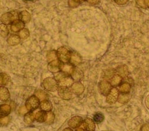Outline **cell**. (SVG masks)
<instances>
[{"label": "cell", "mask_w": 149, "mask_h": 131, "mask_svg": "<svg viewBox=\"0 0 149 131\" xmlns=\"http://www.w3.org/2000/svg\"><path fill=\"white\" fill-rule=\"evenodd\" d=\"M42 85L44 88L47 91H55L58 89V83L56 79L47 78L44 80Z\"/></svg>", "instance_id": "cell-1"}, {"label": "cell", "mask_w": 149, "mask_h": 131, "mask_svg": "<svg viewBox=\"0 0 149 131\" xmlns=\"http://www.w3.org/2000/svg\"><path fill=\"white\" fill-rule=\"evenodd\" d=\"M57 57L61 62L67 63L69 62L71 52L65 47H60L57 51Z\"/></svg>", "instance_id": "cell-2"}, {"label": "cell", "mask_w": 149, "mask_h": 131, "mask_svg": "<svg viewBox=\"0 0 149 131\" xmlns=\"http://www.w3.org/2000/svg\"><path fill=\"white\" fill-rule=\"evenodd\" d=\"M40 105V100L36 96H32L26 101V108L28 110H33L38 108Z\"/></svg>", "instance_id": "cell-3"}, {"label": "cell", "mask_w": 149, "mask_h": 131, "mask_svg": "<svg viewBox=\"0 0 149 131\" xmlns=\"http://www.w3.org/2000/svg\"><path fill=\"white\" fill-rule=\"evenodd\" d=\"M119 98V91L116 88H112L107 96L106 101L109 104L115 103Z\"/></svg>", "instance_id": "cell-4"}, {"label": "cell", "mask_w": 149, "mask_h": 131, "mask_svg": "<svg viewBox=\"0 0 149 131\" xmlns=\"http://www.w3.org/2000/svg\"><path fill=\"white\" fill-rule=\"evenodd\" d=\"M99 89L100 92L104 95H108L111 89V85L106 80H102L99 83Z\"/></svg>", "instance_id": "cell-5"}, {"label": "cell", "mask_w": 149, "mask_h": 131, "mask_svg": "<svg viewBox=\"0 0 149 131\" xmlns=\"http://www.w3.org/2000/svg\"><path fill=\"white\" fill-rule=\"evenodd\" d=\"M59 96L63 100H70L72 97L71 91L67 87H61L58 90Z\"/></svg>", "instance_id": "cell-6"}, {"label": "cell", "mask_w": 149, "mask_h": 131, "mask_svg": "<svg viewBox=\"0 0 149 131\" xmlns=\"http://www.w3.org/2000/svg\"><path fill=\"white\" fill-rule=\"evenodd\" d=\"M58 84L60 87H72V85L73 84V79L72 78L68 76V75H66L58 80Z\"/></svg>", "instance_id": "cell-7"}, {"label": "cell", "mask_w": 149, "mask_h": 131, "mask_svg": "<svg viewBox=\"0 0 149 131\" xmlns=\"http://www.w3.org/2000/svg\"><path fill=\"white\" fill-rule=\"evenodd\" d=\"M69 62L72 66H77L81 63L82 58L78 53L71 52Z\"/></svg>", "instance_id": "cell-8"}, {"label": "cell", "mask_w": 149, "mask_h": 131, "mask_svg": "<svg viewBox=\"0 0 149 131\" xmlns=\"http://www.w3.org/2000/svg\"><path fill=\"white\" fill-rule=\"evenodd\" d=\"M82 118L79 116H74L72 117L68 122V125L72 128H78L82 123Z\"/></svg>", "instance_id": "cell-9"}, {"label": "cell", "mask_w": 149, "mask_h": 131, "mask_svg": "<svg viewBox=\"0 0 149 131\" xmlns=\"http://www.w3.org/2000/svg\"><path fill=\"white\" fill-rule=\"evenodd\" d=\"M71 91L77 95H81L84 91V87L80 82H75L72 85Z\"/></svg>", "instance_id": "cell-10"}, {"label": "cell", "mask_w": 149, "mask_h": 131, "mask_svg": "<svg viewBox=\"0 0 149 131\" xmlns=\"http://www.w3.org/2000/svg\"><path fill=\"white\" fill-rule=\"evenodd\" d=\"M61 64L57 60H55L51 62H49L48 66V68L49 70L52 71V72L56 73L61 69Z\"/></svg>", "instance_id": "cell-11"}, {"label": "cell", "mask_w": 149, "mask_h": 131, "mask_svg": "<svg viewBox=\"0 0 149 131\" xmlns=\"http://www.w3.org/2000/svg\"><path fill=\"white\" fill-rule=\"evenodd\" d=\"M24 23L21 20H15L11 26V30L14 32H17L23 29Z\"/></svg>", "instance_id": "cell-12"}, {"label": "cell", "mask_w": 149, "mask_h": 131, "mask_svg": "<svg viewBox=\"0 0 149 131\" xmlns=\"http://www.w3.org/2000/svg\"><path fill=\"white\" fill-rule=\"evenodd\" d=\"M15 16L13 13H7L2 15L1 18V21L5 24H9L11 21H13L16 19Z\"/></svg>", "instance_id": "cell-13"}, {"label": "cell", "mask_w": 149, "mask_h": 131, "mask_svg": "<svg viewBox=\"0 0 149 131\" xmlns=\"http://www.w3.org/2000/svg\"><path fill=\"white\" fill-rule=\"evenodd\" d=\"M84 127L87 131H94L95 130V124L90 118H86L84 122Z\"/></svg>", "instance_id": "cell-14"}, {"label": "cell", "mask_w": 149, "mask_h": 131, "mask_svg": "<svg viewBox=\"0 0 149 131\" xmlns=\"http://www.w3.org/2000/svg\"><path fill=\"white\" fill-rule=\"evenodd\" d=\"M19 18L24 23H28L31 19V16L28 11L24 10L22 11L19 15Z\"/></svg>", "instance_id": "cell-15"}, {"label": "cell", "mask_w": 149, "mask_h": 131, "mask_svg": "<svg viewBox=\"0 0 149 131\" xmlns=\"http://www.w3.org/2000/svg\"><path fill=\"white\" fill-rule=\"evenodd\" d=\"M40 107L42 111L44 112H50V110L52 109V104L50 101H49L48 100H44L41 102Z\"/></svg>", "instance_id": "cell-16"}, {"label": "cell", "mask_w": 149, "mask_h": 131, "mask_svg": "<svg viewBox=\"0 0 149 131\" xmlns=\"http://www.w3.org/2000/svg\"><path fill=\"white\" fill-rule=\"evenodd\" d=\"M20 42V38L17 35H11L7 39V43L11 46L18 45Z\"/></svg>", "instance_id": "cell-17"}, {"label": "cell", "mask_w": 149, "mask_h": 131, "mask_svg": "<svg viewBox=\"0 0 149 131\" xmlns=\"http://www.w3.org/2000/svg\"><path fill=\"white\" fill-rule=\"evenodd\" d=\"M0 98L2 101H7L10 98V93L8 90L5 87H1L0 88Z\"/></svg>", "instance_id": "cell-18"}, {"label": "cell", "mask_w": 149, "mask_h": 131, "mask_svg": "<svg viewBox=\"0 0 149 131\" xmlns=\"http://www.w3.org/2000/svg\"><path fill=\"white\" fill-rule=\"evenodd\" d=\"M61 69L63 73L66 75H71L73 71L74 68L73 67L72 64H65L61 65Z\"/></svg>", "instance_id": "cell-19"}, {"label": "cell", "mask_w": 149, "mask_h": 131, "mask_svg": "<svg viewBox=\"0 0 149 131\" xmlns=\"http://www.w3.org/2000/svg\"><path fill=\"white\" fill-rule=\"evenodd\" d=\"M72 78L74 80L78 81L83 76V73L82 72V71L77 69H74L72 73L71 74Z\"/></svg>", "instance_id": "cell-20"}, {"label": "cell", "mask_w": 149, "mask_h": 131, "mask_svg": "<svg viewBox=\"0 0 149 131\" xmlns=\"http://www.w3.org/2000/svg\"><path fill=\"white\" fill-rule=\"evenodd\" d=\"M35 95L36 97H38L39 98V100H40L41 101L46 100L48 98L47 94L45 91H44L43 90H41V89H37L35 92Z\"/></svg>", "instance_id": "cell-21"}, {"label": "cell", "mask_w": 149, "mask_h": 131, "mask_svg": "<svg viewBox=\"0 0 149 131\" xmlns=\"http://www.w3.org/2000/svg\"><path fill=\"white\" fill-rule=\"evenodd\" d=\"M11 107L7 104H4L1 105V109H0V112H1V117L6 116L9 114L11 112Z\"/></svg>", "instance_id": "cell-22"}, {"label": "cell", "mask_w": 149, "mask_h": 131, "mask_svg": "<svg viewBox=\"0 0 149 131\" xmlns=\"http://www.w3.org/2000/svg\"><path fill=\"white\" fill-rule=\"evenodd\" d=\"M117 71L119 75L122 77L127 76L128 75V69L126 65L119 66L117 69Z\"/></svg>", "instance_id": "cell-23"}, {"label": "cell", "mask_w": 149, "mask_h": 131, "mask_svg": "<svg viewBox=\"0 0 149 131\" xmlns=\"http://www.w3.org/2000/svg\"><path fill=\"white\" fill-rule=\"evenodd\" d=\"M122 82V76H120L119 75H114L112 78L111 79L110 83L111 86L116 87L119 85Z\"/></svg>", "instance_id": "cell-24"}, {"label": "cell", "mask_w": 149, "mask_h": 131, "mask_svg": "<svg viewBox=\"0 0 149 131\" xmlns=\"http://www.w3.org/2000/svg\"><path fill=\"white\" fill-rule=\"evenodd\" d=\"M54 119H55L54 114L52 112H48L47 113H46L44 122L46 123L47 124H52L54 122Z\"/></svg>", "instance_id": "cell-25"}, {"label": "cell", "mask_w": 149, "mask_h": 131, "mask_svg": "<svg viewBox=\"0 0 149 131\" xmlns=\"http://www.w3.org/2000/svg\"><path fill=\"white\" fill-rule=\"evenodd\" d=\"M46 113L44 111H39L35 114V119L39 122H44Z\"/></svg>", "instance_id": "cell-26"}, {"label": "cell", "mask_w": 149, "mask_h": 131, "mask_svg": "<svg viewBox=\"0 0 149 131\" xmlns=\"http://www.w3.org/2000/svg\"><path fill=\"white\" fill-rule=\"evenodd\" d=\"M131 90V85L128 83H124L119 87V91L122 94H128Z\"/></svg>", "instance_id": "cell-27"}, {"label": "cell", "mask_w": 149, "mask_h": 131, "mask_svg": "<svg viewBox=\"0 0 149 131\" xmlns=\"http://www.w3.org/2000/svg\"><path fill=\"white\" fill-rule=\"evenodd\" d=\"M35 119V116H33V114L29 112L28 113L25 114L24 117V121L25 122L26 124H31Z\"/></svg>", "instance_id": "cell-28"}, {"label": "cell", "mask_w": 149, "mask_h": 131, "mask_svg": "<svg viewBox=\"0 0 149 131\" xmlns=\"http://www.w3.org/2000/svg\"><path fill=\"white\" fill-rule=\"evenodd\" d=\"M47 60L49 62H51L53 60H55L57 58H58L57 53L55 51H49L47 55Z\"/></svg>", "instance_id": "cell-29"}, {"label": "cell", "mask_w": 149, "mask_h": 131, "mask_svg": "<svg viewBox=\"0 0 149 131\" xmlns=\"http://www.w3.org/2000/svg\"><path fill=\"white\" fill-rule=\"evenodd\" d=\"M0 82H1V84L3 85H7V83L10 81V78L9 76L6 74V73H1V76H0Z\"/></svg>", "instance_id": "cell-30"}, {"label": "cell", "mask_w": 149, "mask_h": 131, "mask_svg": "<svg viewBox=\"0 0 149 131\" xmlns=\"http://www.w3.org/2000/svg\"><path fill=\"white\" fill-rule=\"evenodd\" d=\"M130 100V97L127 94H123L120 95L118 98V101L119 103L121 104H125L128 103Z\"/></svg>", "instance_id": "cell-31"}, {"label": "cell", "mask_w": 149, "mask_h": 131, "mask_svg": "<svg viewBox=\"0 0 149 131\" xmlns=\"http://www.w3.org/2000/svg\"><path fill=\"white\" fill-rule=\"evenodd\" d=\"M29 36V31L27 29L23 28L19 32V37L23 40H25L28 38Z\"/></svg>", "instance_id": "cell-32"}, {"label": "cell", "mask_w": 149, "mask_h": 131, "mask_svg": "<svg viewBox=\"0 0 149 131\" xmlns=\"http://www.w3.org/2000/svg\"><path fill=\"white\" fill-rule=\"evenodd\" d=\"M0 33H1V36L2 37H6L8 34V29L7 27L4 25V24H1L0 26Z\"/></svg>", "instance_id": "cell-33"}, {"label": "cell", "mask_w": 149, "mask_h": 131, "mask_svg": "<svg viewBox=\"0 0 149 131\" xmlns=\"http://www.w3.org/2000/svg\"><path fill=\"white\" fill-rule=\"evenodd\" d=\"M94 120L96 123H100L103 121L104 116L100 113H97L94 116Z\"/></svg>", "instance_id": "cell-34"}, {"label": "cell", "mask_w": 149, "mask_h": 131, "mask_svg": "<svg viewBox=\"0 0 149 131\" xmlns=\"http://www.w3.org/2000/svg\"><path fill=\"white\" fill-rule=\"evenodd\" d=\"M79 3L77 0H69V6L70 7H75L79 5Z\"/></svg>", "instance_id": "cell-35"}, {"label": "cell", "mask_w": 149, "mask_h": 131, "mask_svg": "<svg viewBox=\"0 0 149 131\" xmlns=\"http://www.w3.org/2000/svg\"><path fill=\"white\" fill-rule=\"evenodd\" d=\"M10 121V118L8 117H4L1 118V125H6Z\"/></svg>", "instance_id": "cell-36"}, {"label": "cell", "mask_w": 149, "mask_h": 131, "mask_svg": "<svg viewBox=\"0 0 149 131\" xmlns=\"http://www.w3.org/2000/svg\"><path fill=\"white\" fill-rule=\"evenodd\" d=\"M136 4L143 8H146L145 5V0H136Z\"/></svg>", "instance_id": "cell-37"}, {"label": "cell", "mask_w": 149, "mask_h": 131, "mask_svg": "<svg viewBox=\"0 0 149 131\" xmlns=\"http://www.w3.org/2000/svg\"><path fill=\"white\" fill-rule=\"evenodd\" d=\"M114 1L119 5H125L128 3V0H114Z\"/></svg>", "instance_id": "cell-38"}, {"label": "cell", "mask_w": 149, "mask_h": 131, "mask_svg": "<svg viewBox=\"0 0 149 131\" xmlns=\"http://www.w3.org/2000/svg\"><path fill=\"white\" fill-rule=\"evenodd\" d=\"M100 1H101V0H88V2L90 4H92V5L98 4Z\"/></svg>", "instance_id": "cell-39"}, {"label": "cell", "mask_w": 149, "mask_h": 131, "mask_svg": "<svg viewBox=\"0 0 149 131\" xmlns=\"http://www.w3.org/2000/svg\"><path fill=\"white\" fill-rule=\"evenodd\" d=\"M141 131H149V123L145 124L142 127Z\"/></svg>", "instance_id": "cell-40"}, {"label": "cell", "mask_w": 149, "mask_h": 131, "mask_svg": "<svg viewBox=\"0 0 149 131\" xmlns=\"http://www.w3.org/2000/svg\"><path fill=\"white\" fill-rule=\"evenodd\" d=\"M26 110H27V109H26V108H24V107H20L19 110V112L20 114L26 113Z\"/></svg>", "instance_id": "cell-41"}, {"label": "cell", "mask_w": 149, "mask_h": 131, "mask_svg": "<svg viewBox=\"0 0 149 131\" xmlns=\"http://www.w3.org/2000/svg\"><path fill=\"white\" fill-rule=\"evenodd\" d=\"M146 105L147 108L149 109V95L147 97V98L146 99Z\"/></svg>", "instance_id": "cell-42"}, {"label": "cell", "mask_w": 149, "mask_h": 131, "mask_svg": "<svg viewBox=\"0 0 149 131\" xmlns=\"http://www.w3.org/2000/svg\"><path fill=\"white\" fill-rule=\"evenodd\" d=\"M145 5L146 7L149 8V0H145Z\"/></svg>", "instance_id": "cell-43"}, {"label": "cell", "mask_w": 149, "mask_h": 131, "mask_svg": "<svg viewBox=\"0 0 149 131\" xmlns=\"http://www.w3.org/2000/svg\"><path fill=\"white\" fill-rule=\"evenodd\" d=\"M63 131H73L70 128H66Z\"/></svg>", "instance_id": "cell-44"}, {"label": "cell", "mask_w": 149, "mask_h": 131, "mask_svg": "<svg viewBox=\"0 0 149 131\" xmlns=\"http://www.w3.org/2000/svg\"><path fill=\"white\" fill-rule=\"evenodd\" d=\"M76 131H84V130L82 128H78L77 129Z\"/></svg>", "instance_id": "cell-45"}, {"label": "cell", "mask_w": 149, "mask_h": 131, "mask_svg": "<svg viewBox=\"0 0 149 131\" xmlns=\"http://www.w3.org/2000/svg\"><path fill=\"white\" fill-rule=\"evenodd\" d=\"M77 1L79 3H81V2H83V1H86V0H77Z\"/></svg>", "instance_id": "cell-46"}, {"label": "cell", "mask_w": 149, "mask_h": 131, "mask_svg": "<svg viewBox=\"0 0 149 131\" xmlns=\"http://www.w3.org/2000/svg\"><path fill=\"white\" fill-rule=\"evenodd\" d=\"M30 1H31V0H30Z\"/></svg>", "instance_id": "cell-47"}]
</instances>
